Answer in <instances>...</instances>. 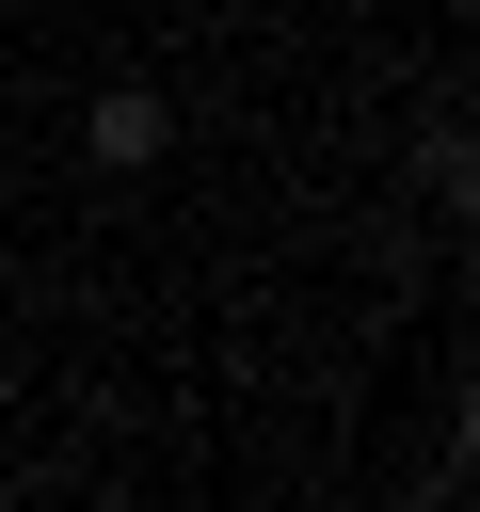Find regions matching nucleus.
<instances>
[{
	"instance_id": "f257e3e1",
	"label": "nucleus",
	"mask_w": 480,
	"mask_h": 512,
	"mask_svg": "<svg viewBox=\"0 0 480 512\" xmlns=\"http://www.w3.org/2000/svg\"><path fill=\"white\" fill-rule=\"evenodd\" d=\"M80 144H96V160H112V176H144V160H160V144H176V128H160V96H144V80H112V96H96V112H80Z\"/></svg>"
}]
</instances>
